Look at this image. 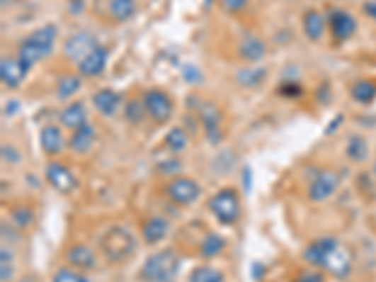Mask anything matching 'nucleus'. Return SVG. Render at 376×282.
<instances>
[{
	"mask_svg": "<svg viewBox=\"0 0 376 282\" xmlns=\"http://www.w3.org/2000/svg\"><path fill=\"white\" fill-rule=\"evenodd\" d=\"M96 45H100L98 40L94 38L91 33H77L66 40L62 51H64L66 57L74 60V62H81Z\"/></svg>",
	"mask_w": 376,
	"mask_h": 282,
	"instance_id": "nucleus-12",
	"label": "nucleus"
},
{
	"mask_svg": "<svg viewBox=\"0 0 376 282\" xmlns=\"http://www.w3.org/2000/svg\"><path fill=\"white\" fill-rule=\"evenodd\" d=\"M166 147H168L171 152H181L185 151L186 145H188V136H186V132L181 128V126H175L171 130L166 134Z\"/></svg>",
	"mask_w": 376,
	"mask_h": 282,
	"instance_id": "nucleus-30",
	"label": "nucleus"
},
{
	"mask_svg": "<svg viewBox=\"0 0 376 282\" xmlns=\"http://www.w3.org/2000/svg\"><path fill=\"white\" fill-rule=\"evenodd\" d=\"M292 282H324V275L320 271H300Z\"/></svg>",
	"mask_w": 376,
	"mask_h": 282,
	"instance_id": "nucleus-39",
	"label": "nucleus"
},
{
	"mask_svg": "<svg viewBox=\"0 0 376 282\" xmlns=\"http://www.w3.org/2000/svg\"><path fill=\"white\" fill-rule=\"evenodd\" d=\"M106 10L108 17L115 23H126L134 19L137 13L136 0H106Z\"/></svg>",
	"mask_w": 376,
	"mask_h": 282,
	"instance_id": "nucleus-22",
	"label": "nucleus"
},
{
	"mask_svg": "<svg viewBox=\"0 0 376 282\" xmlns=\"http://www.w3.org/2000/svg\"><path fill=\"white\" fill-rule=\"evenodd\" d=\"M57 33L59 30L55 25H44V27L33 30L27 38L23 40L17 49V59L25 66V70L30 72L34 64H38L50 57L55 47Z\"/></svg>",
	"mask_w": 376,
	"mask_h": 282,
	"instance_id": "nucleus-1",
	"label": "nucleus"
},
{
	"mask_svg": "<svg viewBox=\"0 0 376 282\" xmlns=\"http://www.w3.org/2000/svg\"><path fill=\"white\" fill-rule=\"evenodd\" d=\"M169 222L164 217H149L143 224V239L147 244H159L168 237Z\"/></svg>",
	"mask_w": 376,
	"mask_h": 282,
	"instance_id": "nucleus-24",
	"label": "nucleus"
},
{
	"mask_svg": "<svg viewBox=\"0 0 376 282\" xmlns=\"http://www.w3.org/2000/svg\"><path fill=\"white\" fill-rule=\"evenodd\" d=\"M337 243L338 241L335 237L318 239V241L311 243L305 250H303V258H305V261H309V266L322 269L327 252H329Z\"/></svg>",
	"mask_w": 376,
	"mask_h": 282,
	"instance_id": "nucleus-19",
	"label": "nucleus"
},
{
	"mask_svg": "<svg viewBox=\"0 0 376 282\" xmlns=\"http://www.w3.org/2000/svg\"><path fill=\"white\" fill-rule=\"evenodd\" d=\"M352 100L361 106H369L376 100V81L375 79H360L350 87Z\"/></svg>",
	"mask_w": 376,
	"mask_h": 282,
	"instance_id": "nucleus-26",
	"label": "nucleus"
},
{
	"mask_svg": "<svg viewBox=\"0 0 376 282\" xmlns=\"http://www.w3.org/2000/svg\"><path fill=\"white\" fill-rule=\"evenodd\" d=\"M145 115H147V109H145V103L142 100H130V102L126 103L125 108V117L128 123L132 125H137V123H142L145 119Z\"/></svg>",
	"mask_w": 376,
	"mask_h": 282,
	"instance_id": "nucleus-32",
	"label": "nucleus"
},
{
	"mask_svg": "<svg viewBox=\"0 0 376 282\" xmlns=\"http://www.w3.org/2000/svg\"><path fill=\"white\" fill-rule=\"evenodd\" d=\"M10 2H11V0H2V6L6 8V6H10Z\"/></svg>",
	"mask_w": 376,
	"mask_h": 282,
	"instance_id": "nucleus-45",
	"label": "nucleus"
},
{
	"mask_svg": "<svg viewBox=\"0 0 376 282\" xmlns=\"http://www.w3.org/2000/svg\"><path fill=\"white\" fill-rule=\"evenodd\" d=\"M11 218H13V222L19 226V228H27L30 226L34 220V213L28 209V207H17L11 211Z\"/></svg>",
	"mask_w": 376,
	"mask_h": 282,
	"instance_id": "nucleus-35",
	"label": "nucleus"
},
{
	"mask_svg": "<svg viewBox=\"0 0 376 282\" xmlns=\"http://www.w3.org/2000/svg\"><path fill=\"white\" fill-rule=\"evenodd\" d=\"M11 260H13V256L4 247V249L0 250V278H2V282H8L11 278V275H13V264H11Z\"/></svg>",
	"mask_w": 376,
	"mask_h": 282,
	"instance_id": "nucleus-34",
	"label": "nucleus"
},
{
	"mask_svg": "<svg viewBox=\"0 0 376 282\" xmlns=\"http://www.w3.org/2000/svg\"><path fill=\"white\" fill-rule=\"evenodd\" d=\"M28 72L19 62V59H2L0 60V81L6 89H19L25 81Z\"/></svg>",
	"mask_w": 376,
	"mask_h": 282,
	"instance_id": "nucleus-15",
	"label": "nucleus"
},
{
	"mask_svg": "<svg viewBox=\"0 0 376 282\" xmlns=\"http://www.w3.org/2000/svg\"><path fill=\"white\" fill-rule=\"evenodd\" d=\"M346 154L352 162H363L369 157V145H367L365 137L352 136L346 147Z\"/></svg>",
	"mask_w": 376,
	"mask_h": 282,
	"instance_id": "nucleus-27",
	"label": "nucleus"
},
{
	"mask_svg": "<svg viewBox=\"0 0 376 282\" xmlns=\"http://www.w3.org/2000/svg\"><path fill=\"white\" fill-rule=\"evenodd\" d=\"M327 25L331 30V36L337 42H346L355 34L358 30V21L352 13L346 10H331L329 17H327Z\"/></svg>",
	"mask_w": 376,
	"mask_h": 282,
	"instance_id": "nucleus-10",
	"label": "nucleus"
},
{
	"mask_svg": "<svg viewBox=\"0 0 376 282\" xmlns=\"http://www.w3.org/2000/svg\"><path fill=\"white\" fill-rule=\"evenodd\" d=\"M188 282H224V275L211 266H200L190 273Z\"/></svg>",
	"mask_w": 376,
	"mask_h": 282,
	"instance_id": "nucleus-31",
	"label": "nucleus"
},
{
	"mask_svg": "<svg viewBox=\"0 0 376 282\" xmlns=\"http://www.w3.org/2000/svg\"><path fill=\"white\" fill-rule=\"evenodd\" d=\"M196 111L203 126V132H205V137L211 143H218L222 140V111L220 108L215 102L203 100L198 103Z\"/></svg>",
	"mask_w": 376,
	"mask_h": 282,
	"instance_id": "nucleus-6",
	"label": "nucleus"
},
{
	"mask_svg": "<svg viewBox=\"0 0 376 282\" xmlns=\"http://www.w3.org/2000/svg\"><path fill=\"white\" fill-rule=\"evenodd\" d=\"M45 177H47V183H50L57 192H60V194H70L77 186L76 175L72 174L70 168H66L64 164L60 162L47 164Z\"/></svg>",
	"mask_w": 376,
	"mask_h": 282,
	"instance_id": "nucleus-11",
	"label": "nucleus"
},
{
	"mask_svg": "<svg viewBox=\"0 0 376 282\" xmlns=\"http://www.w3.org/2000/svg\"><path fill=\"white\" fill-rule=\"evenodd\" d=\"M17 106H19V103H17V102H10V103H8V106H6V115H8V113H10V115L16 113L13 109H17Z\"/></svg>",
	"mask_w": 376,
	"mask_h": 282,
	"instance_id": "nucleus-43",
	"label": "nucleus"
},
{
	"mask_svg": "<svg viewBox=\"0 0 376 282\" xmlns=\"http://www.w3.org/2000/svg\"><path fill=\"white\" fill-rule=\"evenodd\" d=\"M324 271L331 273L333 277L346 278L352 271V254L344 244L337 243L329 252H327L326 260H324Z\"/></svg>",
	"mask_w": 376,
	"mask_h": 282,
	"instance_id": "nucleus-8",
	"label": "nucleus"
},
{
	"mask_svg": "<svg viewBox=\"0 0 376 282\" xmlns=\"http://www.w3.org/2000/svg\"><path fill=\"white\" fill-rule=\"evenodd\" d=\"M278 93L283 94L284 98H300L301 94H303V89H301V85L297 81H292V79H288V81H284L280 87L277 89Z\"/></svg>",
	"mask_w": 376,
	"mask_h": 282,
	"instance_id": "nucleus-37",
	"label": "nucleus"
},
{
	"mask_svg": "<svg viewBox=\"0 0 376 282\" xmlns=\"http://www.w3.org/2000/svg\"><path fill=\"white\" fill-rule=\"evenodd\" d=\"M169 200L179 205H192L200 198V185L190 177H175L166 186Z\"/></svg>",
	"mask_w": 376,
	"mask_h": 282,
	"instance_id": "nucleus-7",
	"label": "nucleus"
},
{
	"mask_svg": "<svg viewBox=\"0 0 376 282\" xmlns=\"http://www.w3.org/2000/svg\"><path fill=\"white\" fill-rule=\"evenodd\" d=\"M237 55L245 62H260L268 55V45L260 36L246 34V36L241 38L239 45H237Z\"/></svg>",
	"mask_w": 376,
	"mask_h": 282,
	"instance_id": "nucleus-16",
	"label": "nucleus"
},
{
	"mask_svg": "<svg viewBox=\"0 0 376 282\" xmlns=\"http://www.w3.org/2000/svg\"><path fill=\"white\" fill-rule=\"evenodd\" d=\"M183 77L186 79V83H202L203 81V74L198 70L194 64H186L183 68Z\"/></svg>",
	"mask_w": 376,
	"mask_h": 282,
	"instance_id": "nucleus-38",
	"label": "nucleus"
},
{
	"mask_svg": "<svg viewBox=\"0 0 376 282\" xmlns=\"http://www.w3.org/2000/svg\"><path fill=\"white\" fill-rule=\"evenodd\" d=\"M87 106L81 100H77V102L68 103L59 115L60 125L68 128V130H77L79 126L87 125Z\"/></svg>",
	"mask_w": 376,
	"mask_h": 282,
	"instance_id": "nucleus-17",
	"label": "nucleus"
},
{
	"mask_svg": "<svg viewBox=\"0 0 376 282\" xmlns=\"http://www.w3.org/2000/svg\"><path fill=\"white\" fill-rule=\"evenodd\" d=\"M53 282H89V278L74 267H60L53 275Z\"/></svg>",
	"mask_w": 376,
	"mask_h": 282,
	"instance_id": "nucleus-33",
	"label": "nucleus"
},
{
	"mask_svg": "<svg viewBox=\"0 0 376 282\" xmlns=\"http://www.w3.org/2000/svg\"><path fill=\"white\" fill-rule=\"evenodd\" d=\"M40 145H42L45 154L57 157V154H60V152L64 151L66 137L59 126L47 125L42 128V132H40Z\"/></svg>",
	"mask_w": 376,
	"mask_h": 282,
	"instance_id": "nucleus-18",
	"label": "nucleus"
},
{
	"mask_svg": "<svg viewBox=\"0 0 376 282\" xmlns=\"http://www.w3.org/2000/svg\"><path fill=\"white\" fill-rule=\"evenodd\" d=\"M81 76H64L57 85V96L59 100H68L81 89Z\"/></svg>",
	"mask_w": 376,
	"mask_h": 282,
	"instance_id": "nucleus-29",
	"label": "nucleus"
},
{
	"mask_svg": "<svg viewBox=\"0 0 376 282\" xmlns=\"http://www.w3.org/2000/svg\"><path fill=\"white\" fill-rule=\"evenodd\" d=\"M209 209H211V213L217 217L218 222L226 224V226L237 222L241 215V200L237 190H218L217 194L209 200Z\"/></svg>",
	"mask_w": 376,
	"mask_h": 282,
	"instance_id": "nucleus-4",
	"label": "nucleus"
},
{
	"mask_svg": "<svg viewBox=\"0 0 376 282\" xmlns=\"http://www.w3.org/2000/svg\"><path fill=\"white\" fill-rule=\"evenodd\" d=\"M220 2V8L228 13H243V11L249 8V0H218Z\"/></svg>",
	"mask_w": 376,
	"mask_h": 282,
	"instance_id": "nucleus-36",
	"label": "nucleus"
},
{
	"mask_svg": "<svg viewBox=\"0 0 376 282\" xmlns=\"http://www.w3.org/2000/svg\"><path fill=\"white\" fill-rule=\"evenodd\" d=\"M2 154H4V160H8V162H19V160H21V158H19V152L11 145L2 147Z\"/></svg>",
	"mask_w": 376,
	"mask_h": 282,
	"instance_id": "nucleus-41",
	"label": "nucleus"
},
{
	"mask_svg": "<svg viewBox=\"0 0 376 282\" xmlns=\"http://www.w3.org/2000/svg\"><path fill=\"white\" fill-rule=\"evenodd\" d=\"M96 141V128L91 123L79 126L77 130H72V136L68 140V147L77 154H85L93 149Z\"/></svg>",
	"mask_w": 376,
	"mask_h": 282,
	"instance_id": "nucleus-20",
	"label": "nucleus"
},
{
	"mask_svg": "<svg viewBox=\"0 0 376 282\" xmlns=\"http://www.w3.org/2000/svg\"><path fill=\"white\" fill-rule=\"evenodd\" d=\"M363 13L367 17H371L372 21L376 23V0H367L365 4H363Z\"/></svg>",
	"mask_w": 376,
	"mask_h": 282,
	"instance_id": "nucleus-42",
	"label": "nucleus"
},
{
	"mask_svg": "<svg viewBox=\"0 0 376 282\" xmlns=\"http://www.w3.org/2000/svg\"><path fill=\"white\" fill-rule=\"evenodd\" d=\"M375 175H376V164H375Z\"/></svg>",
	"mask_w": 376,
	"mask_h": 282,
	"instance_id": "nucleus-46",
	"label": "nucleus"
},
{
	"mask_svg": "<svg viewBox=\"0 0 376 282\" xmlns=\"http://www.w3.org/2000/svg\"><path fill=\"white\" fill-rule=\"evenodd\" d=\"M181 168V164L177 162V160H168V162H162L159 166V169L162 171V174H177V169Z\"/></svg>",
	"mask_w": 376,
	"mask_h": 282,
	"instance_id": "nucleus-40",
	"label": "nucleus"
},
{
	"mask_svg": "<svg viewBox=\"0 0 376 282\" xmlns=\"http://www.w3.org/2000/svg\"><path fill=\"white\" fill-rule=\"evenodd\" d=\"M268 68L263 66H245L235 74V81L245 89H258L268 79Z\"/></svg>",
	"mask_w": 376,
	"mask_h": 282,
	"instance_id": "nucleus-25",
	"label": "nucleus"
},
{
	"mask_svg": "<svg viewBox=\"0 0 376 282\" xmlns=\"http://www.w3.org/2000/svg\"><path fill=\"white\" fill-rule=\"evenodd\" d=\"M143 103L147 109V115L156 125H166L173 115V100L162 89H149L143 94Z\"/></svg>",
	"mask_w": 376,
	"mask_h": 282,
	"instance_id": "nucleus-5",
	"label": "nucleus"
},
{
	"mask_svg": "<svg viewBox=\"0 0 376 282\" xmlns=\"http://www.w3.org/2000/svg\"><path fill=\"white\" fill-rule=\"evenodd\" d=\"M94 108L98 109L100 115L104 117H113L120 108V94L113 89H100L93 96Z\"/></svg>",
	"mask_w": 376,
	"mask_h": 282,
	"instance_id": "nucleus-21",
	"label": "nucleus"
},
{
	"mask_svg": "<svg viewBox=\"0 0 376 282\" xmlns=\"http://www.w3.org/2000/svg\"><path fill=\"white\" fill-rule=\"evenodd\" d=\"M66 261L70 264V267L77 269V271H91L98 264L93 249L81 243L72 244L70 249L66 250Z\"/></svg>",
	"mask_w": 376,
	"mask_h": 282,
	"instance_id": "nucleus-14",
	"label": "nucleus"
},
{
	"mask_svg": "<svg viewBox=\"0 0 376 282\" xmlns=\"http://www.w3.org/2000/svg\"><path fill=\"white\" fill-rule=\"evenodd\" d=\"M181 269V258L173 249L156 250L143 264L142 278L145 282H171Z\"/></svg>",
	"mask_w": 376,
	"mask_h": 282,
	"instance_id": "nucleus-3",
	"label": "nucleus"
},
{
	"mask_svg": "<svg viewBox=\"0 0 376 282\" xmlns=\"http://www.w3.org/2000/svg\"><path fill=\"white\" fill-rule=\"evenodd\" d=\"M109 60V51L104 45H96L91 53L77 62V72L81 77H98L104 74Z\"/></svg>",
	"mask_w": 376,
	"mask_h": 282,
	"instance_id": "nucleus-13",
	"label": "nucleus"
},
{
	"mask_svg": "<svg viewBox=\"0 0 376 282\" xmlns=\"http://www.w3.org/2000/svg\"><path fill=\"white\" fill-rule=\"evenodd\" d=\"M136 249V237L125 226H113L100 237V250L111 264H123L134 256Z\"/></svg>",
	"mask_w": 376,
	"mask_h": 282,
	"instance_id": "nucleus-2",
	"label": "nucleus"
},
{
	"mask_svg": "<svg viewBox=\"0 0 376 282\" xmlns=\"http://www.w3.org/2000/svg\"><path fill=\"white\" fill-rule=\"evenodd\" d=\"M338 185H341V177L335 171L324 169L309 185V200L314 201V203L326 201L327 198H331L337 192Z\"/></svg>",
	"mask_w": 376,
	"mask_h": 282,
	"instance_id": "nucleus-9",
	"label": "nucleus"
},
{
	"mask_svg": "<svg viewBox=\"0 0 376 282\" xmlns=\"http://www.w3.org/2000/svg\"><path fill=\"white\" fill-rule=\"evenodd\" d=\"M224 247H226V241L220 235L207 234L200 244V252H202L203 258H215L222 252Z\"/></svg>",
	"mask_w": 376,
	"mask_h": 282,
	"instance_id": "nucleus-28",
	"label": "nucleus"
},
{
	"mask_svg": "<svg viewBox=\"0 0 376 282\" xmlns=\"http://www.w3.org/2000/svg\"><path fill=\"white\" fill-rule=\"evenodd\" d=\"M19 282H38V281H36V278H34L33 275H28V277H25L23 281H19Z\"/></svg>",
	"mask_w": 376,
	"mask_h": 282,
	"instance_id": "nucleus-44",
	"label": "nucleus"
},
{
	"mask_svg": "<svg viewBox=\"0 0 376 282\" xmlns=\"http://www.w3.org/2000/svg\"><path fill=\"white\" fill-rule=\"evenodd\" d=\"M327 19L318 10H307L303 13V33L311 42H320L326 33Z\"/></svg>",
	"mask_w": 376,
	"mask_h": 282,
	"instance_id": "nucleus-23",
	"label": "nucleus"
}]
</instances>
